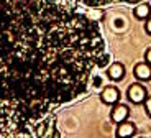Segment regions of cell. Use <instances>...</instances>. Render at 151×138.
<instances>
[{
  "label": "cell",
  "instance_id": "3957f363",
  "mask_svg": "<svg viewBox=\"0 0 151 138\" xmlns=\"http://www.w3.org/2000/svg\"><path fill=\"white\" fill-rule=\"evenodd\" d=\"M133 74H135L136 79H140V81H148V79H151V64H148V63L136 64L135 69H133Z\"/></svg>",
  "mask_w": 151,
  "mask_h": 138
},
{
  "label": "cell",
  "instance_id": "5b68a950",
  "mask_svg": "<svg viewBox=\"0 0 151 138\" xmlns=\"http://www.w3.org/2000/svg\"><path fill=\"white\" fill-rule=\"evenodd\" d=\"M135 125H133L132 122H120L118 123V127H117V137L123 138V137H133L135 135Z\"/></svg>",
  "mask_w": 151,
  "mask_h": 138
},
{
  "label": "cell",
  "instance_id": "30bf717a",
  "mask_svg": "<svg viewBox=\"0 0 151 138\" xmlns=\"http://www.w3.org/2000/svg\"><path fill=\"white\" fill-rule=\"evenodd\" d=\"M145 59H146L148 64H151V48L146 49V53H145Z\"/></svg>",
  "mask_w": 151,
  "mask_h": 138
},
{
  "label": "cell",
  "instance_id": "277c9868",
  "mask_svg": "<svg viewBox=\"0 0 151 138\" xmlns=\"http://www.w3.org/2000/svg\"><path fill=\"white\" fill-rule=\"evenodd\" d=\"M128 115H130V110H128V107L127 105H117V107H113V110H112V120L115 123H120V122H125V120L128 118Z\"/></svg>",
  "mask_w": 151,
  "mask_h": 138
},
{
  "label": "cell",
  "instance_id": "ba28073f",
  "mask_svg": "<svg viewBox=\"0 0 151 138\" xmlns=\"http://www.w3.org/2000/svg\"><path fill=\"white\" fill-rule=\"evenodd\" d=\"M143 104H145V108H146V113L151 117V97H146V100Z\"/></svg>",
  "mask_w": 151,
  "mask_h": 138
},
{
  "label": "cell",
  "instance_id": "8992f818",
  "mask_svg": "<svg viewBox=\"0 0 151 138\" xmlns=\"http://www.w3.org/2000/svg\"><path fill=\"white\" fill-rule=\"evenodd\" d=\"M125 76V66L122 63H113L112 66L109 67V77L113 79V81H118Z\"/></svg>",
  "mask_w": 151,
  "mask_h": 138
},
{
  "label": "cell",
  "instance_id": "7a4b0ae2",
  "mask_svg": "<svg viewBox=\"0 0 151 138\" xmlns=\"http://www.w3.org/2000/svg\"><path fill=\"white\" fill-rule=\"evenodd\" d=\"M100 97H102V102H104V104H107V105H113V104H117L118 99H120V92H118L117 87L109 86V87H105V89L102 90Z\"/></svg>",
  "mask_w": 151,
  "mask_h": 138
},
{
  "label": "cell",
  "instance_id": "6da1fadb",
  "mask_svg": "<svg viewBox=\"0 0 151 138\" xmlns=\"http://www.w3.org/2000/svg\"><path fill=\"white\" fill-rule=\"evenodd\" d=\"M128 99L133 102V104H143L145 100H146L148 94H146V89H145L141 84H132V86L128 87Z\"/></svg>",
  "mask_w": 151,
  "mask_h": 138
},
{
  "label": "cell",
  "instance_id": "52a82bcc",
  "mask_svg": "<svg viewBox=\"0 0 151 138\" xmlns=\"http://www.w3.org/2000/svg\"><path fill=\"white\" fill-rule=\"evenodd\" d=\"M135 18H138V20H146V18H150L151 17V7L148 4H140L138 7L135 8Z\"/></svg>",
  "mask_w": 151,
  "mask_h": 138
},
{
  "label": "cell",
  "instance_id": "9c48e42d",
  "mask_svg": "<svg viewBox=\"0 0 151 138\" xmlns=\"http://www.w3.org/2000/svg\"><path fill=\"white\" fill-rule=\"evenodd\" d=\"M145 30L148 35H151V18H146V25H145Z\"/></svg>",
  "mask_w": 151,
  "mask_h": 138
}]
</instances>
